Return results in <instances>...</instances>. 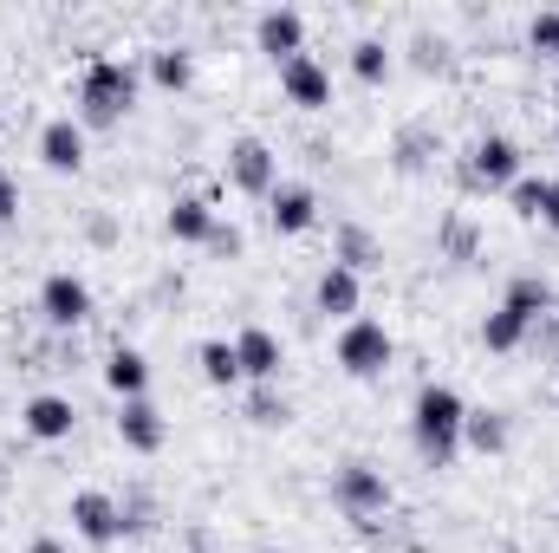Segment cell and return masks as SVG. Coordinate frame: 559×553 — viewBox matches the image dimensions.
<instances>
[{
	"instance_id": "27",
	"label": "cell",
	"mask_w": 559,
	"mask_h": 553,
	"mask_svg": "<svg viewBox=\"0 0 559 553\" xmlns=\"http://www.w3.org/2000/svg\"><path fill=\"white\" fill-rule=\"evenodd\" d=\"M436 248H442V261H475L481 235H475V222H468V215H449V222H442V235H436Z\"/></svg>"
},
{
	"instance_id": "28",
	"label": "cell",
	"mask_w": 559,
	"mask_h": 553,
	"mask_svg": "<svg viewBox=\"0 0 559 553\" xmlns=\"http://www.w3.org/2000/svg\"><path fill=\"white\" fill-rule=\"evenodd\" d=\"M436 150H442V138H436L429 125H404V131H397V169H423Z\"/></svg>"
},
{
	"instance_id": "1",
	"label": "cell",
	"mask_w": 559,
	"mask_h": 553,
	"mask_svg": "<svg viewBox=\"0 0 559 553\" xmlns=\"http://www.w3.org/2000/svg\"><path fill=\"white\" fill-rule=\"evenodd\" d=\"M462 391L455 385H423L417 404H411V443H417V456L429 469H449L455 462V449H462Z\"/></svg>"
},
{
	"instance_id": "23",
	"label": "cell",
	"mask_w": 559,
	"mask_h": 553,
	"mask_svg": "<svg viewBox=\"0 0 559 553\" xmlns=\"http://www.w3.org/2000/svg\"><path fill=\"white\" fill-rule=\"evenodd\" d=\"M462 443L475 456H501L508 449V411H468L462 416Z\"/></svg>"
},
{
	"instance_id": "31",
	"label": "cell",
	"mask_w": 559,
	"mask_h": 553,
	"mask_svg": "<svg viewBox=\"0 0 559 553\" xmlns=\"http://www.w3.org/2000/svg\"><path fill=\"white\" fill-rule=\"evenodd\" d=\"M202 248H209V255H215V261H235V255H241V228H235V222H222V215H215V228H209V242H202Z\"/></svg>"
},
{
	"instance_id": "2",
	"label": "cell",
	"mask_w": 559,
	"mask_h": 553,
	"mask_svg": "<svg viewBox=\"0 0 559 553\" xmlns=\"http://www.w3.org/2000/svg\"><path fill=\"white\" fill-rule=\"evenodd\" d=\"M138 105V66L131 59H92L79 72V125L85 131H111L124 125Z\"/></svg>"
},
{
	"instance_id": "6",
	"label": "cell",
	"mask_w": 559,
	"mask_h": 553,
	"mask_svg": "<svg viewBox=\"0 0 559 553\" xmlns=\"http://www.w3.org/2000/svg\"><path fill=\"white\" fill-rule=\"evenodd\" d=\"M222 169H228V183H235L241 196H274L280 189V156H274L267 138H235Z\"/></svg>"
},
{
	"instance_id": "11",
	"label": "cell",
	"mask_w": 559,
	"mask_h": 553,
	"mask_svg": "<svg viewBox=\"0 0 559 553\" xmlns=\"http://www.w3.org/2000/svg\"><path fill=\"white\" fill-rule=\"evenodd\" d=\"M235 358H241V385H280L286 352H280V339L267 326H241L235 332Z\"/></svg>"
},
{
	"instance_id": "12",
	"label": "cell",
	"mask_w": 559,
	"mask_h": 553,
	"mask_svg": "<svg viewBox=\"0 0 559 553\" xmlns=\"http://www.w3.org/2000/svg\"><path fill=\"white\" fill-rule=\"evenodd\" d=\"M254 46H261L274 66L299 59V52H306V13H293V7H267V13L254 20Z\"/></svg>"
},
{
	"instance_id": "15",
	"label": "cell",
	"mask_w": 559,
	"mask_h": 553,
	"mask_svg": "<svg viewBox=\"0 0 559 553\" xmlns=\"http://www.w3.org/2000/svg\"><path fill=\"white\" fill-rule=\"evenodd\" d=\"M312 306H319L325 319L352 326V319H358V306H365V280L352 274V268H325L319 286H312Z\"/></svg>"
},
{
	"instance_id": "3",
	"label": "cell",
	"mask_w": 559,
	"mask_h": 553,
	"mask_svg": "<svg viewBox=\"0 0 559 553\" xmlns=\"http://www.w3.org/2000/svg\"><path fill=\"white\" fill-rule=\"evenodd\" d=\"M332 352H338V372L365 385V378H384V372H391L397 339H391L384 319H365V313H358L352 326H338V345H332Z\"/></svg>"
},
{
	"instance_id": "16",
	"label": "cell",
	"mask_w": 559,
	"mask_h": 553,
	"mask_svg": "<svg viewBox=\"0 0 559 553\" xmlns=\"http://www.w3.org/2000/svg\"><path fill=\"white\" fill-rule=\"evenodd\" d=\"M332 268H352V274L365 280L371 268H384V242H378L365 222H338V235H332Z\"/></svg>"
},
{
	"instance_id": "38",
	"label": "cell",
	"mask_w": 559,
	"mask_h": 553,
	"mask_svg": "<svg viewBox=\"0 0 559 553\" xmlns=\"http://www.w3.org/2000/svg\"><path fill=\"white\" fill-rule=\"evenodd\" d=\"M267 553H280V548H267Z\"/></svg>"
},
{
	"instance_id": "13",
	"label": "cell",
	"mask_w": 559,
	"mask_h": 553,
	"mask_svg": "<svg viewBox=\"0 0 559 553\" xmlns=\"http://www.w3.org/2000/svg\"><path fill=\"white\" fill-rule=\"evenodd\" d=\"M20 430H26L33 443H66V436L79 430V411H72V398L39 391V398H26V404H20Z\"/></svg>"
},
{
	"instance_id": "10",
	"label": "cell",
	"mask_w": 559,
	"mask_h": 553,
	"mask_svg": "<svg viewBox=\"0 0 559 553\" xmlns=\"http://www.w3.org/2000/svg\"><path fill=\"white\" fill-rule=\"evenodd\" d=\"M39 163L52 176H79L85 169V125L79 118H46L39 125Z\"/></svg>"
},
{
	"instance_id": "25",
	"label": "cell",
	"mask_w": 559,
	"mask_h": 553,
	"mask_svg": "<svg viewBox=\"0 0 559 553\" xmlns=\"http://www.w3.org/2000/svg\"><path fill=\"white\" fill-rule=\"evenodd\" d=\"M391 66H397V59H391L384 39H358V46H352V72H358V85H384Z\"/></svg>"
},
{
	"instance_id": "17",
	"label": "cell",
	"mask_w": 559,
	"mask_h": 553,
	"mask_svg": "<svg viewBox=\"0 0 559 553\" xmlns=\"http://www.w3.org/2000/svg\"><path fill=\"white\" fill-rule=\"evenodd\" d=\"M267 222H274V235H306L319 222V196L306 183H280L267 196Z\"/></svg>"
},
{
	"instance_id": "32",
	"label": "cell",
	"mask_w": 559,
	"mask_h": 553,
	"mask_svg": "<svg viewBox=\"0 0 559 553\" xmlns=\"http://www.w3.org/2000/svg\"><path fill=\"white\" fill-rule=\"evenodd\" d=\"M13 222H20V183H13V176L0 169V235H7Z\"/></svg>"
},
{
	"instance_id": "9",
	"label": "cell",
	"mask_w": 559,
	"mask_h": 553,
	"mask_svg": "<svg viewBox=\"0 0 559 553\" xmlns=\"http://www.w3.org/2000/svg\"><path fill=\"white\" fill-rule=\"evenodd\" d=\"M280 92H286V105H299V111H325V105H332V72H325L312 52H299V59L280 66Z\"/></svg>"
},
{
	"instance_id": "20",
	"label": "cell",
	"mask_w": 559,
	"mask_h": 553,
	"mask_svg": "<svg viewBox=\"0 0 559 553\" xmlns=\"http://www.w3.org/2000/svg\"><path fill=\"white\" fill-rule=\"evenodd\" d=\"M501 306H514V313H527V319L540 326V319L559 306V293H554V280L547 274H514L508 280V293H501Z\"/></svg>"
},
{
	"instance_id": "18",
	"label": "cell",
	"mask_w": 559,
	"mask_h": 553,
	"mask_svg": "<svg viewBox=\"0 0 559 553\" xmlns=\"http://www.w3.org/2000/svg\"><path fill=\"white\" fill-rule=\"evenodd\" d=\"M105 385L131 404V398H150V358H143L138 345H118L111 358H105Z\"/></svg>"
},
{
	"instance_id": "14",
	"label": "cell",
	"mask_w": 559,
	"mask_h": 553,
	"mask_svg": "<svg viewBox=\"0 0 559 553\" xmlns=\"http://www.w3.org/2000/svg\"><path fill=\"white\" fill-rule=\"evenodd\" d=\"M118 443L131 456H156L169 443V423H163V411L150 398H131V404H118Z\"/></svg>"
},
{
	"instance_id": "19",
	"label": "cell",
	"mask_w": 559,
	"mask_h": 553,
	"mask_svg": "<svg viewBox=\"0 0 559 553\" xmlns=\"http://www.w3.org/2000/svg\"><path fill=\"white\" fill-rule=\"evenodd\" d=\"M163 228L176 235V242H209V228H215V209H209V196H176L169 202V215H163Z\"/></svg>"
},
{
	"instance_id": "34",
	"label": "cell",
	"mask_w": 559,
	"mask_h": 553,
	"mask_svg": "<svg viewBox=\"0 0 559 553\" xmlns=\"http://www.w3.org/2000/svg\"><path fill=\"white\" fill-rule=\"evenodd\" d=\"M540 222L559 235V176H554V189H547V209H540Z\"/></svg>"
},
{
	"instance_id": "7",
	"label": "cell",
	"mask_w": 559,
	"mask_h": 553,
	"mask_svg": "<svg viewBox=\"0 0 559 553\" xmlns=\"http://www.w3.org/2000/svg\"><path fill=\"white\" fill-rule=\"evenodd\" d=\"M39 319H46V326H59V332L85 326V319H92V286L72 274V268L46 274V280H39Z\"/></svg>"
},
{
	"instance_id": "21",
	"label": "cell",
	"mask_w": 559,
	"mask_h": 553,
	"mask_svg": "<svg viewBox=\"0 0 559 553\" xmlns=\"http://www.w3.org/2000/svg\"><path fill=\"white\" fill-rule=\"evenodd\" d=\"M527 339H534V319L514 313V306H495V313L481 319V345H488V352H521Z\"/></svg>"
},
{
	"instance_id": "4",
	"label": "cell",
	"mask_w": 559,
	"mask_h": 553,
	"mask_svg": "<svg viewBox=\"0 0 559 553\" xmlns=\"http://www.w3.org/2000/svg\"><path fill=\"white\" fill-rule=\"evenodd\" d=\"M332 502H338V515H352V521H378V515L391 508V475H384L378 462L352 456V462H338V475H332Z\"/></svg>"
},
{
	"instance_id": "36",
	"label": "cell",
	"mask_w": 559,
	"mask_h": 553,
	"mask_svg": "<svg viewBox=\"0 0 559 553\" xmlns=\"http://www.w3.org/2000/svg\"><path fill=\"white\" fill-rule=\"evenodd\" d=\"M26 553H72V548H66V541H33Z\"/></svg>"
},
{
	"instance_id": "33",
	"label": "cell",
	"mask_w": 559,
	"mask_h": 553,
	"mask_svg": "<svg viewBox=\"0 0 559 553\" xmlns=\"http://www.w3.org/2000/svg\"><path fill=\"white\" fill-rule=\"evenodd\" d=\"M534 339H540V352H547V358L559 365V306L547 313V319H540V326H534Z\"/></svg>"
},
{
	"instance_id": "35",
	"label": "cell",
	"mask_w": 559,
	"mask_h": 553,
	"mask_svg": "<svg viewBox=\"0 0 559 553\" xmlns=\"http://www.w3.org/2000/svg\"><path fill=\"white\" fill-rule=\"evenodd\" d=\"M92 242H98V248H111V242H118V228H111V215H98V222H92Z\"/></svg>"
},
{
	"instance_id": "26",
	"label": "cell",
	"mask_w": 559,
	"mask_h": 553,
	"mask_svg": "<svg viewBox=\"0 0 559 553\" xmlns=\"http://www.w3.org/2000/svg\"><path fill=\"white\" fill-rule=\"evenodd\" d=\"M248 423H261V430H286V423H293V404L280 398L274 385H248Z\"/></svg>"
},
{
	"instance_id": "30",
	"label": "cell",
	"mask_w": 559,
	"mask_h": 553,
	"mask_svg": "<svg viewBox=\"0 0 559 553\" xmlns=\"http://www.w3.org/2000/svg\"><path fill=\"white\" fill-rule=\"evenodd\" d=\"M527 39H534V52H547V59L559 66V7H547V13H534Z\"/></svg>"
},
{
	"instance_id": "29",
	"label": "cell",
	"mask_w": 559,
	"mask_h": 553,
	"mask_svg": "<svg viewBox=\"0 0 559 553\" xmlns=\"http://www.w3.org/2000/svg\"><path fill=\"white\" fill-rule=\"evenodd\" d=\"M547 189H554V176H521V183L508 189V209H514L521 222H540V209H547Z\"/></svg>"
},
{
	"instance_id": "8",
	"label": "cell",
	"mask_w": 559,
	"mask_h": 553,
	"mask_svg": "<svg viewBox=\"0 0 559 553\" xmlns=\"http://www.w3.org/2000/svg\"><path fill=\"white\" fill-rule=\"evenodd\" d=\"M72 534H79L85 548H111V541H124V508H118V495H105V489H79V495H72Z\"/></svg>"
},
{
	"instance_id": "5",
	"label": "cell",
	"mask_w": 559,
	"mask_h": 553,
	"mask_svg": "<svg viewBox=\"0 0 559 553\" xmlns=\"http://www.w3.org/2000/svg\"><path fill=\"white\" fill-rule=\"evenodd\" d=\"M527 169H521V143L501 138V131H488V138L468 143V156H462V189H514Z\"/></svg>"
},
{
	"instance_id": "24",
	"label": "cell",
	"mask_w": 559,
	"mask_h": 553,
	"mask_svg": "<svg viewBox=\"0 0 559 553\" xmlns=\"http://www.w3.org/2000/svg\"><path fill=\"white\" fill-rule=\"evenodd\" d=\"M150 79H156L163 92H182V85L195 79V59H189L182 46H156V52H150Z\"/></svg>"
},
{
	"instance_id": "37",
	"label": "cell",
	"mask_w": 559,
	"mask_h": 553,
	"mask_svg": "<svg viewBox=\"0 0 559 553\" xmlns=\"http://www.w3.org/2000/svg\"><path fill=\"white\" fill-rule=\"evenodd\" d=\"M554 138H559V125H554Z\"/></svg>"
},
{
	"instance_id": "22",
	"label": "cell",
	"mask_w": 559,
	"mask_h": 553,
	"mask_svg": "<svg viewBox=\"0 0 559 553\" xmlns=\"http://www.w3.org/2000/svg\"><path fill=\"white\" fill-rule=\"evenodd\" d=\"M195 365H202V378H209L215 391H235V385H241V358H235V339H202V345H195Z\"/></svg>"
}]
</instances>
